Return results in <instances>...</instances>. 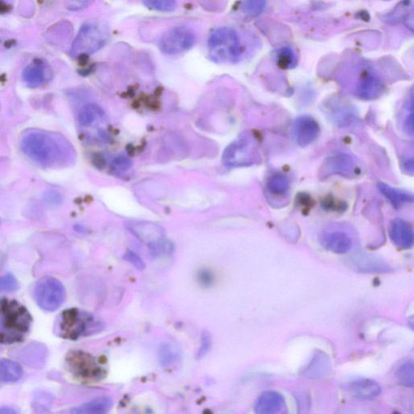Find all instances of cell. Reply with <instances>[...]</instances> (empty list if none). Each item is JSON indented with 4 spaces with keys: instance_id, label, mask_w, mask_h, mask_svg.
Here are the masks:
<instances>
[{
    "instance_id": "d6a6232c",
    "label": "cell",
    "mask_w": 414,
    "mask_h": 414,
    "mask_svg": "<svg viewBox=\"0 0 414 414\" xmlns=\"http://www.w3.org/2000/svg\"><path fill=\"white\" fill-rule=\"evenodd\" d=\"M198 280L201 285L205 287L212 286L214 282V275L209 270H202L198 272Z\"/></svg>"
},
{
    "instance_id": "ba28073f",
    "label": "cell",
    "mask_w": 414,
    "mask_h": 414,
    "mask_svg": "<svg viewBox=\"0 0 414 414\" xmlns=\"http://www.w3.org/2000/svg\"><path fill=\"white\" fill-rule=\"evenodd\" d=\"M196 41L193 29L186 26H176L165 33L159 41V49L164 54L174 55L191 49Z\"/></svg>"
},
{
    "instance_id": "4dcf8cb0",
    "label": "cell",
    "mask_w": 414,
    "mask_h": 414,
    "mask_svg": "<svg viewBox=\"0 0 414 414\" xmlns=\"http://www.w3.org/2000/svg\"><path fill=\"white\" fill-rule=\"evenodd\" d=\"M124 260H126L129 264H132L134 267L138 270H144L146 268V265L143 260L136 254L134 252L128 251L123 256Z\"/></svg>"
},
{
    "instance_id": "4316f807",
    "label": "cell",
    "mask_w": 414,
    "mask_h": 414,
    "mask_svg": "<svg viewBox=\"0 0 414 414\" xmlns=\"http://www.w3.org/2000/svg\"><path fill=\"white\" fill-rule=\"evenodd\" d=\"M143 4L147 8L159 11H171L176 8V3L174 0H147Z\"/></svg>"
},
{
    "instance_id": "83f0119b",
    "label": "cell",
    "mask_w": 414,
    "mask_h": 414,
    "mask_svg": "<svg viewBox=\"0 0 414 414\" xmlns=\"http://www.w3.org/2000/svg\"><path fill=\"white\" fill-rule=\"evenodd\" d=\"M19 289L18 281L11 274L0 276V292H14Z\"/></svg>"
},
{
    "instance_id": "7c38bea8",
    "label": "cell",
    "mask_w": 414,
    "mask_h": 414,
    "mask_svg": "<svg viewBox=\"0 0 414 414\" xmlns=\"http://www.w3.org/2000/svg\"><path fill=\"white\" fill-rule=\"evenodd\" d=\"M322 245L329 251L338 254H345L351 250L353 240L344 230H327L321 235Z\"/></svg>"
},
{
    "instance_id": "d590c367",
    "label": "cell",
    "mask_w": 414,
    "mask_h": 414,
    "mask_svg": "<svg viewBox=\"0 0 414 414\" xmlns=\"http://www.w3.org/2000/svg\"><path fill=\"white\" fill-rule=\"evenodd\" d=\"M402 169H403L407 174L412 176L413 174V159H410L404 161L403 164H402Z\"/></svg>"
},
{
    "instance_id": "8fae6325",
    "label": "cell",
    "mask_w": 414,
    "mask_h": 414,
    "mask_svg": "<svg viewBox=\"0 0 414 414\" xmlns=\"http://www.w3.org/2000/svg\"><path fill=\"white\" fill-rule=\"evenodd\" d=\"M321 128L318 122L309 116H302L295 120L294 135L300 147H307L316 141L320 134Z\"/></svg>"
},
{
    "instance_id": "f1b7e54d",
    "label": "cell",
    "mask_w": 414,
    "mask_h": 414,
    "mask_svg": "<svg viewBox=\"0 0 414 414\" xmlns=\"http://www.w3.org/2000/svg\"><path fill=\"white\" fill-rule=\"evenodd\" d=\"M265 7V1H247L242 5V10L248 16H257L262 13Z\"/></svg>"
},
{
    "instance_id": "3957f363",
    "label": "cell",
    "mask_w": 414,
    "mask_h": 414,
    "mask_svg": "<svg viewBox=\"0 0 414 414\" xmlns=\"http://www.w3.org/2000/svg\"><path fill=\"white\" fill-rule=\"evenodd\" d=\"M102 324L90 313L79 309L63 311L55 327V332L64 339L76 340L102 330Z\"/></svg>"
},
{
    "instance_id": "ac0fdd59",
    "label": "cell",
    "mask_w": 414,
    "mask_h": 414,
    "mask_svg": "<svg viewBox=\"0 0 414 414\" xmlns=\"http://www.w3.org/2000/svg\"><path fill=\"white\" fill-rule=\"evenodd\" d=\"M285 407L282 396L275 392H266L260 396L255 405L257 414H279Z\"/></svg>"
},
{
    "instance_id": "ffe728a7",
    "label": "cell",
    "mask_w": 414,
    "mask_h": 414,
    "mask_svg": "<svg viewBox=\"0 0 414 414\" xmlns=\"http://www.w3.org/2000/svg\"><path fill=\"white\" fill-rule=\"evenodd\" d=\"M381 193L386 197L390 203L395 207L399 208L405 203H411L413 202V194L400 191V189L393 188L384 183H380L378 185Z\"/></svg>"
},
{
    "instance_id": "52a82bcc",
    "label": "cell",
    "mask_w": 414,
    "mask_h": 414,
    "mask_svg": "<svg viewBox=\"0 0 414 414\" xmlns=\"http://www.w3.org/2000/svg\"><path fill=\"white\" fill-rule=\"evenodd\" d=\"M33 297L40 309L46 312H55L66 298V290L63 283L52 277H45L34 286Z\"/></svg>"
},
{
    "instance_id": "836d02e7",
    "label": "cell",
    "mask_w": 414,
    "mask_h": 414,
    "mask_svg": "<svg viewBox=\"0 0 414 414\" xmlns=\"http://www.w3.org/2000/svg\"><path fill=\"white\" fill-rule=\"evenodd\" d=\"M90 2L87 1H73L67 3V9L70 11H78L87 8Z\"/></svg>"
},
{
    "instance_id": "d4e9b609",
    "label": "cell",
    "mask_w": 414,
    "mask_h": 414,
    "mask_svg": "<svg viewBox=\"0 0 414 414\" xmlns=\"http://www.w3.org/2000/svg\"><path fill=\"white\" fill-rule=\"evenodd\" d=\"M147 246H149L150 254L153 258L169 256L174 251L173 242L164 238Z\"/></svg>"
},
{
    "instance_id": "8992f818",
    "label": "cell",
    "mask_w": 414,
    "mask_h": 414,
    "mask_svg": "<svg viewBox=\"0 0 414 414\" xmlns=\"http://www.w3.org/2000/svg\"><path fill=\"white\" fill-rule=\"evenodd\" d=\"M108 38L107 29L102 23L87 22L82 26L73 41L70 55L80 58L92 55L102 48Z\"/></svg>"
},
{
    "instance_id": "5b68a950",
    "label": "cell",
    "mask_w": 414,
    "mask_h": 414,
    "mask_svg": "<svg viewBox=\"0 0 414 414\" xmlns=\"http://www.w3.org/2000/svg\"><path fill=\"white\" fill-rule=\"evenodd\" d=\"M208 49L212 60L218 63H235L242 54L239 35L229 27L218 28L211 34Z\"/></svg>"
},
{
    "instance_id": "6da1fadb",
    "label": "cell",
    "mask_w": 414,
    "mask_h": 414,
    "mask_svg": "<svg viewBox=\"0 0 414 414\" xmlns=\"http://www.w3.org/2000/svg\"><path fill=\"white\" fill-rule=\"evenodd\" d=\"M21 151L41 167H66L74 161V147L63 135L43 131L28 129L21 135Z\"/></svg>"
},
{
    "instance_id": "d6986e66",
    "label": "cell",
    "mask_w": 414,
    "mask_h": 414,
    "mask_svg": "<svg viewBox=\"0 0 414 414\" xmlns=\"http://www.w3.org/2000/svg\"><path fill=\"white\" fill-rule=\"evenodd\" d=\"M349 389L354 396L362 400L373 399L381 393V387L378 383L368 378L351 382Z\"/></svg>"
},
{
    "instance_id": "9a60e30c",
    "label": "cell",
    "mask_w": 414,
    "mask_h": 414,
    "mask_svg": "<svg viewBox=\"0 0 414 414\" xmlns=\"http://www.w3.org/2000/svg\"><path fill=\"white\" fill-rule=\"evenodd\" d=\"M78 122L83 129L102 128L106 123V115L100 105L93 103L87 104L83 106L79 112Z\"/></svg>"
},
{
    "instance_id": "f546056e",
    "label": "cell",
    "mask_w": 414,
    "mask_h": 414,
    "mask_svg": "<svg viewBox=\"0 0 414 414\" xmlns=\"http://www.w3.org/2000/svg\"><path fill=\"white\" fill-rule=\"evenodd\" d=\"M132 163L131 159L127 156H120L116 157L111 163V169L117 173H123L131 169Z\"/></svg>"
},
{
    "instance_id": "8d00e7d4",
    "label": "cell",
    "mask_w": 414,
    "mask_h": 414,
    "mask_svg": "<svg viewBox=\"0 0 414 414\" xmlns=\"http://www.w3.org/2000/svg\"><path fill=\"white\" fill-rule=\"evenodd\" d=\"M0 414H18L14 408L4 406L0 408Z\"/></svg>"
},
{
    "instance_id": "7402d4cb",
    "label": "cell",
    "mask_w": 414,
    "mask_h": 414,
    "mask_svg": "<svg viewBox=\"0 0 414 414\" xmlns=\"http://www.w3.org/2000/svg\"><path fill=\"white\" fill-rule=\"evenodd\" d=\"M112 406V401L107 398L95 399L79 407L74 408L70 414H106Z\"/></svg>"
},
{
    "instance_id": "484cf974",
    "label": "cell",
    "mask_w": 414,
    "mask_h": 414,
    "mask_svg": "<svg viewBox=\"0 0 414 414\" xmlns=\"http://www.w3.org/2000/svg\"><path fill=\"white\" fill-rule=\"evenodd\" d=\"M398 381L407 387H413L414 383V366L412 362L405 363L400 366L396 372Z\"/></svg>"
},
{
    "instance_id": "2e32d148",
    "label": "cell",
    "mask_w": 414,
    "mask_h": 414,
    "mask_svg": "<svg viewBox=\"0 0 414 414\" xmlns=\"http://www.w3.org/2000/svg\"><path fill=\"white\" fill-rule=\"evenodd\" d=\"M52 76L51 69L43 61L35 60L29 64L22 74L23 82L31 87H38L51 80Z\"/></svg>"
},
{
    "instance_id": "7a4b0ae2",
    "label": "cell",
    "mask_w": 414,
    "mask_h": 414,
    "mask_svg": "<svg viewBox=\"0 0 414 414\" xmlns=\"http://www.w3.org/2000/svg\"><path fill=\"white\" fill-rule=\"evenodd\" d=\"M33 323L26 307L16 299H0V344L11 345L25 340Z\"/></svg>"
},
{
    "instance_id": "277c9868",
    "label": "cell",
    "mask_w": 414,
    "mask_h": 414,
    "mask_svg": "<svg viewBox=\"0 0 414 414\" xmlns=\"http://www.w3.org/2000/svg\"><path fill=\"white\" fill-rule=\"evenodd\" d=\"M222 161L229 168L250 167L261 161L258 136L252 132L242 134L228 145Z\"/></svg>"
},
{
    "instance_id": "44dd1931",
    "label": "cell",
    "mask_w": 414,
    "mask_h": 414,
    "mask_svg": "<svg viewBox=\"0 0 414 414\" xmlns=\"http://www.w3.org/2000/svg\"><path fill=\"white\" fill-rule=\"evenodd\" d=\"M22 366L14 361L7 359H0V383H15L23 376Z\"/></svg>"
},
{
    "instance_id": "cb8c5ba5",
    "label": "cell",
    "mask_w": 414,
    "mask_h": 414,
    "mask_svg": "<svg viewBox=\"0 0 414 414\" xmlns=\"http://www.w3.org/2000/svg\"><path fill=\"white\" fill-rule=\"evenodd\" d=\"M290 188V180L285 175L276 174L272 175L267 181L268 191L274 195L285 194Z\"/></svg>"
},
{
    "instance_id": "e575fe53",
    "label": "cell",
    "mask_w": 414,
    "mask_h": 414,
    "mask_svg": "<svg viewBox=\"0 0 414 414\" xmlns=\"http://www.w3.org/2000/svg\"><path fill=\"white\" fill-rule=\"evenodd\" d=\"M211 340L210 335L206 333H203L202 336V346L200 348V354H205V353L209 350L211 346Z\"/></svg>"
},
{
    "instance_id": "5bb4252c",
    "label": "cell",
    "mask_w": 414,
    "mask_h": 414,
    "mask_svg": "<svg viewBox=\"0 0 414 414\" xmlns=\"http://www.w3.org/2000/svg\"><path fill=\"white\" fill-rule=\"evenodd\" d=\"M382 92L383 84L380 77L369 69L364 70L357 86L358 97L372 100L380 97Z\"/></svg>"
},
{
    "instance_id": "f35d334b",
    "label": "cell",
    "mask_w": 414,
    "mask_h": 414,
    "mask_svg": "<svg viewBox=\"0 0 414 414\" xmlns=\"http://www.w3.org/2000/svg\"><path fill=\"white\" fill-rule=\"evenodd\" d=\"M0 108H1V104H0Z\"/></svg>"
},
{
    "instance_id": "1f68e13d",
    "label": "cell",
    "mask_w": 414,
    "mask_h": 414,
    "mask_svg": "<svg viewBox=\"0 0 414 414\" xmlns=\"http://www.w3.org/2000/svg\"><path fill=\"white\" fill-rule=\"evenodd\" d=\"M413 95L411 94V97L410 100H408V104L406 105V115L405 117V129L408 133L413 134Z\"/></svg>"
},
{
    "instance_id": "e0dca14e",
    "label": "cell",
    "mask_w": 414,
    "mask_h": 414,
    "mask_svg": "<svg viewBox=\"0 0 414 414\" xmlns=\"http://www.w3.org/2000/svg\"><path fill=\"white\" fill-rule=\"evenodd\" d=\"M388 233L393 243L403 250H409L413 245V230L409 223L400 218H396L390 224Z\"/></svg>"
},
{
    "instance_id": "9c48e42d",
    "label": "cell",
    "mask_w": 414,
    "mask_h": 414,
    "mask_svg": "<svg viewBox=\"0 0 414 414\" xmlns=\"http://www.w3.org/2000/svg\"><path fill=\"white\" fill-rule=\"evenodd\" d=\"M68 369L81 380H95L102 372L95 359L80 351H70L66 358Z\"/></svg>"
},
{
    "instance_id": "30bf717a",
    "label": "cell",
    "mask_w": 414,
    "mask_h": 414,
    "mask_svg": "<svg viewBox=\"0 0 414 414\" xmlns=\"http://www.w3.org/2000/svg\"><path fill=\"white\" fill-rule=\"evenodd\" d=\"M324 173L354 179L361 173L356 157L346 153H338L327 159L324 163Z\"/></svg>"
},
{
    "instance_id": "74e56055",
    "label": "cell",
    "mask_w": 414,
    "mask_h": 414,
    "mask_svg": "<svg viewBox=\"0 0 414 414\" xmlns=\"http://www.w3.org/2000/svg\"><path fill=\"white\" fill-rule=\"evenodd\" d=\"M11 9V6L3 1H0V14H7Z\"/></svg>"
},
{
    "instance_id": "603a6c76",
    "label": "cell",
    "mask_w": 414,
    "mask_h": 414,
    "mask_svg": "<svg viewBox=\"0 0 414 414\" xmlns=\"http://www.w3.org/2000/svg\"><path fill=\"white\" fill-rule=\"evenodd\" d=\"M276 63L281 69H292L297 64V56L291 47H282L276 52Z\"/></svg>"
},
{
    "instance_id": "4fadbf2b",
    "label": "cell",
    "mask_w": 414,
    "mask_h": 414,
    "mask_svg": "<svg viewBox=\"0 0 414 414\" xmlns=\"http://www.w3.org/2000/svg\"><path fill=\"white\" fill-rule=\"evenodd\" d=\"M127 228L136 238L147 245L164 238V228L155 223L132 222L127 223Z\"/></svg>"
}]
</instances>
